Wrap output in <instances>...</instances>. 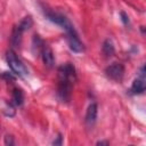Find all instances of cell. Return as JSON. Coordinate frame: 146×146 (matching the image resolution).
Wrapping results in <instances>:
<instances>
[{"label": "cell", "instance_id": "obj_1", "mask_svg": "<svg viewBox=\"0 0 146 146\" xmlns=\"http://www.w3.org/2000/svg\"><path fill=\"white\" fill-rule=\"evenodd\" d=\"M42 11H43L44 17H46L48 21L55 23L56 25H59V26L65 31L66 36L78 35V32L75 31L73 24L70 22V19H68L65 15H63V14H60V13H57V11H54V10H51L50 8H46V7H42Z\"/></svg>", "mask_w": 146, "mask_h": 146}, {"label": "cell", "instance_id": "obj_2", "mask_svg": "<svg viewBox=\"0 0 146 146\" xmlns=\"http://www.w3.org/2000/svg\"><path fill=\"white\" fill-rule=\"evenodd\" d=\"M6 60L11 70V72H14L17 76L19 78H24L26 75H29V70L27 67L24 65V63L19 59V57L17 56V54L14 51V49H8L6 51Z\"/></svg>", "mask_w": 146, "mask_h": 146}, {"label": "cell", "instance_id": "obj_3", "mask_svg": "<svg viewBox=\"0 0 146 146\" xmlns=\"http://www.w3.org/2000/svg\"><path fill=\"white\" fill-rule=\"evenodd\" d=\"M73 82L67 80H58L57 87V97L62 103H68L71 100Z\"/></svg>", "mask_w": 146, "mask_h": 146}, {"label": "cell", "instance_id": "obj_4", "mask_svg": "<svg viewBox=\"0 0 146 146\" xmlns=\"http://www.w3.org/2000/svg\"><path fill=\"white\" fill-rule=\"evenodd\" d=\"M57 76H58V80H67L74 83L76 81V71L74 65L71 63L60 65L57 70Z\"/></svg>", "mask_w": 146, "mask_h": 146}, {"label": "cell", "instance_id": "obj_5", "mask_svg": "<svg viewBox=\"0 0 146 146\" xmlns=\"http://www.w3.org/2000/svg\"><path fill=\"white\" fill-rule=\"evenodd\" d=\"M105 74L113 81H121L124 76V66L121 63H112L105 68Z\"/></svg>", "mask_w": 146, "mask_h": 146}, {"label": "cell", "instance_id": "obj_6", "mask_svg": "<svg viewBox=\"0 0 146 146\" xmlns=\"http://www.w3.org/2000/svg\"><path fill=\"white\" fill-rule=\"evenodd\" d=\"M40 56L42 58V62L44 64V66L47 68H52L54 65H55V57H54V52L51 50V48L44 43L41 48V51H40Z\"/></svg>", "mask_w": 146, "mask_h": 146}, {"label": "cell", "instance_id": "obj_7", "mask_svg": "<svg viewBox=\"0 0 146 146\" xmlns=\"http://www.w3.org/2000/svg\"><path fill=\"white\" fill-rule=\"evenodd\" d=\"M24 31L17 25H14L13 26V30H11V35H10V46L13 49H19L21 48V44H22V35H23Z\"/></svg>", "mask_w": 146, "mask_h": 146}, {"label": "cell", "instance_id": "obj_8", "mask_svg": "<svg viewBox=\"0 0 146 146\" xmlns=\"http://www.w3.org/2000/svg\"><path fill=\"white\" fill-rule=\"evenodd\" d=\"M66 41H67V44H68L70 49L73 52L79 54V52H82L84 50V44L80 40L79 34L78 35H72V36H66Z\"/></svg>", "mask_w": 146, "mask_h": 146}, {"label": "cell", "instance_id": "obj_9", "mask_svg": "<svg viewBox=\"0 0 146 146\" xmlns=\"http://www.w3.org/2000/svg\"><path fill=\"white\" fill-rule=\"evenodd\" d=\"M97 114H98V106L96 103H91L86 112V116H84V121L87 123V125L91 127L95 124L96 120H97Z\"/></svg>", "mask_w": 146, "mask_h": 146}, {"label": "cell", "instance_id": "obj_10", "mask_svg": "<svg viewBox=\"0 0 146 146\" xmlns=\"http://www.w3.org/2000/svg\"><path fill=\"white\" fill-rule=\"evenodd\" d=\"M144 91H146V79L144 78H137L133 80L131 88H130V94L131 95H140Z\"/></svg>", "mask_w": 146, "mask_h": 146}, {"label": "cell", "instance_id": "obj_11", "mask_svg": "<svg viewBox=\"0 0 146 146\" xmlns=\"http://www.w3.org/2000/svg\"><path fill=\"white\" fill-rule=\"evenodd\" d=\"M11 99H13V104L15 106H22L23 103H24V92L21 88L18 87H15L13 89V92H11Z\"/></svg>", "mask_w": 146, "mask_h": 146}, {"label": "cell", "instance_id": "obj_12", "mask_svg": "<svg viewBox=\"0 0 146 146\" xmlns=\"http://www.w3.org/2000/svg\"><path fill=\"white\" fill-rule=\"evenodd\" d=\"M102 51L103 54L105 55V57H111L114 55L115 52V47H114V43L111 39H106L104 42H103V46H102Z\"/></svg>", "mask_w": 146, "mask_h": 146}, {"label": "cell", "instance_id": "obj_13", "mask_svg": "<svg viewBox=\"0 0 146 146\" xmlns=\"http://www.w3.org/2000/svg\"><path fill=\"white\" fill-rule=\"evenodd\" d=\"M32 25H33V18L31 17V16H25L19 23H18V26L25 32V31H27V30H30L31 27H32Z\"/></svg>", "mask_w": 146, "mask_h": 146}, {"label": "cell", "instance_id": "obj_14", "mask_svg": "<svg viewBox=\"0 0 146 146\" xmlns=\"http://www.w3.org/2000/svg\"><path fill=\"white\" fill-rule=\"evenodd\" d=\"M15 105L13 103H5V107H3V114L6 116H14L15 115Z\"/></svg>", "mask_w": 146, "mask_h": 146}, {"label": "cell", "instance_id": "obj_15", "mask_svg": "<svg viewBox=\"0 0 146 146\" xmlns=\"http://www.w3.org/2000/svg\"><path fill=\"white\" fill-rule=\"evenodd\" d=\"M2 79H5L7 82H14L16 80V74L14 72H3Z\"/></svg>", "mask_w": 146, "mask_h": 146}, {"label": "cell", "instance_id": "obj_16", "mask_svg": "<svg viewBox=\"0 0 146 146\" xmlns=\"http://www.w3.org/2000/svg\"><path fill=\"white\" fill-rule=\"evenodd\" d=\"M120 18H121V22H122L124 25H129V23H130L129 16H128L124 11H120Z\"/></svg>", "mask_w": 146, "mask_h": 146}, {"label": "cell", "instance_id": "obj_17", "mask_svg": "<svg viewBox=\"0 0 146 146\" xmlns=\"http://www.w3.org/2000/svg\"><path fill=\"white\" fill-rule=\"evenodd\" d=\"M138 76H139V78H144V79H146V63H144L143 66L139 68Z\"/></svg>", "mask_w": 146, "mask_h": 146}, {"label": "cell", "instance_id": "obj_18", "mask_svg": "<svg viewBox=\"0 0 146 146\" xmlns=\"http://www.w3.org/2000/svg\"><path fill=\"white\" fill-rule=\"evenodd\" d=\"M5 144H6L7 146H13V145H14V139H13V137L9 136V135H6V137H5Z\"/></svg>", "mask_w": 146, "mask_h": 146}, {"label": "cell", "instance_id": "obj_19", "mask_svg": "<svg viewBox=\"0 0 146 146\" xmlns=\"http://www.w3.org/2000/svg\"><path fill=\"white\" fill-rule=\"evenodd\" d=\"M62 144H63V137H62V135L59 133V135H58V137L52 141V145H55V146H57V145H58V146H59V145H62Z\"/></svg>", "mask_w": 146, "mask_h": 146}, {"label": "cell", "instance_id": "obj_20", "mask_svg": "<svg viewBox=\"0 0 146 146\" xmlns=\"http://www.w3.org/2000/svg\"><path fill=\"white\" fill-rule=\"evenodd\" d=\"M110 143L107 140H100V141H97V145H108Z\"/></svg>", "mask_w": 146, "mask_h": 146}, {"label": "cell", "instance_id": "obj_21", "mask_svg": "<svg viewBox=\"0 0 146 146\" xmlns=\"http://www.w3.org/2000/svg\"><path fill=\"white\" fill-rule=\"evenodd\" d=\"M140 31H141L143 33H146V27H145V26H140Z\"/></svg>", "mask_w": 146, "mask_h": 146}]
</instances>
